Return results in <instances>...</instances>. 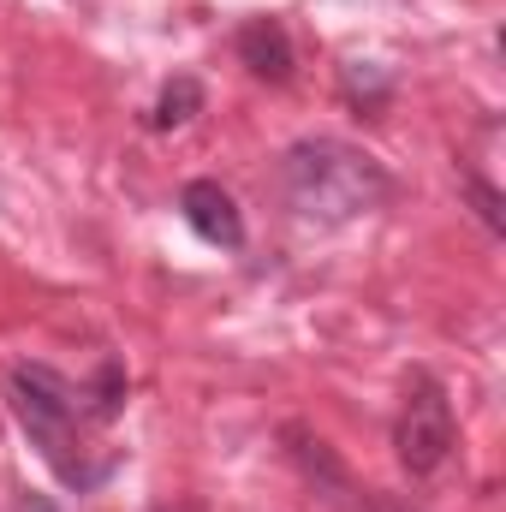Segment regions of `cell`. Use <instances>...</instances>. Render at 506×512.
Returning <instances> with one entry per match:
<instances>
[{
  "label": "cell",
  "mask_w": 506,
  "mask_h": 512,
  "mask_svg": "<svg viewBox=\"0 0 506 512\" xmlns=\"http://www.w3.org/2000/svg\"><path fill=\"white\" fill-rule=\"evenodd\" d=\"M286 191H292V209L310 221H352L387 197V173L334 137H310L286 155Z\"/></svg>",
  "instance_id": "1"
},
{
  "label": "cell",
  "mask_w": 506,
  "mask_h": 512,
  "mask_svg": "<svg viewBox=\"0 0 506 512\" xmlns=\"http://www.w3.org/2000/svg\"><path fill=\"white\" fill-rule=\"evenodd\" d=\"M393 447H399V459H405L411 477L441 471V459L453 453V405L441 399V387L435 382L411 387V399H405V411H399V435H393Z\"/></svg>",
  "instance_id": "2"
},
{
  "label": "cell",
  "mask_w": 506,
  "mask_h": 512,
  "mask_svg": "<svg viewBox=\"0 0 506 512\" xmlns=\"http://www.w3.org/2000/svg\"><path fill=\"white\" fill-rule=\"evenodd\" d=\"M12 405H18L24 429L42 441V453L66 471V435H72V417H78L72 393L54 382L48 370H18V376H12Z\"/></svg>",
  "instance_id": "3"
},
{
  "label": "cell",
  "mask_w": 506,
  "mask_h": 512,
  "mask_svg": "<svg viewBox=\"0 0 506 512\" xmlns=\"http://www.w3.org/2000/svg\"><path fill=\"white\" fill-rule=\"evenodd\" d=\"M179 215L191 221V233L203 245H221V251H239L245 245V221H239V203L215 185V179H191L179 191Z\"/></svg>",
  "instance_id": "4"
},
{
  "label": "cell",
  "mask_w": 506,
  "mask_h": 512,
  "mask_svg": "<svg viewBox=\"0 0 506 512\" xmlns=\"http://www.w3.org/2000/svg\"><path fill=\"white\" fill-rule=\"evenodd\" d=\"M239 60L251 66L256 78H268V84H286L292 78V42H286V30L274 18H251L239 30Z\"/></svg>",
  "instance_id": "5"
},
{
  "label": "cell",
  "mask_w": 506,
  "mask_h": 512,
  "mask_svg": "<svg viewBox=\"0 0 506 512\" xmlns=\"http://www.w3.org/2000/svg\"><path fill=\"white\" fill-rule=\"evenodd\" d=\"M197 114H203V84L197 78H173L161 90V102H155V131H179V126H191Z\"/></svg>",
  "instance_id": "6"
},
{
  "label": "cell",
  "mask_w": 506,
  "mask_h": 512,
  "mask_svg": "<svg viewBox=\"0 0 506 512\" xmlns=\"http://www.w3.org/2000/svg\"><path fill=\"white\" fill-rule=\"evenodd\" d=\"M465 191H471V203H477V215L501 233L506 221H501V191H489V185H477V179H465Z\"/></svg>",
  "instance_id": "7"
},
{
  "label": "cell",
  "mask_w": 506,
  "mask_h": 512,
  "mask_svg": "<svg viewBox=\"0 0 506 512\" xmlns=\"http://www.w3.org/2000/svg\"><path fill=\"white\" fill-rule=\"evenodd\" d=\"M12 512H60V507H54V501H42V495H24Z\"/></svg>",
  "instance_id": "8"
}]
</instances>
